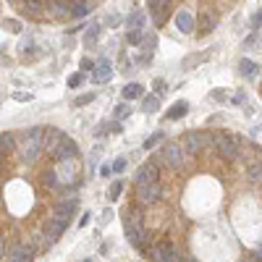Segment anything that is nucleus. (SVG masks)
<instances>
[{
    "mask_svg": "<svg viewBox=\"0 0 262 262\" xmlns=\"http://www.w3.org/2000/svg\"><path fill=\"white\" fill-rule=\"evenodd\" d=\"M189 152L184 150L181 144H176V142H168V144H163L160 150L155 152V157L152 160L160 165V168H168V170H181V168H186V157Z\"/></svg>",
    "mask_w": 262,
    "mask_h": 262,
    "instance_id": "1",
    "label": "nucleus"
},
{
    "mask_svg": "<svg viewBox=\"0 0 262 262\" xmlns=\"http://www.w3.org/2000/svg\"><path fill=\"white\" fill-rule=\"evenodd\" d=\"M19 152H21V160L24 163H37V157L42 155V129L40 126L24 131Z\"/></svg>",
    "mask_w": 262,
    "mask_h": 262,
    "instance_id": "2",
    "label": "nucleus"
},
{
    "mask_svg": "<svg viewBox=\"0 0 262 262\" xmlns=\"http://www.w3.org/2000/svg\"><path fill=\"white\" fill-rule=\"evenodd\" d=\"M134 199L139 207H150L163 199V186L160 181H152V184H134Z\"/></svg>",
    "mask_w": 262,
    "mask_h": 262,
    "instance_id": "3",
    "label": "nucleus"
},
{
    "mask_svg": "<svg viewBox=\"0 0 262 262\" xmlns=\"http://www.w3.org/2000/svg\"><path fill=\"white\" fill-rule=\"evenodd\" d=\"M55 178H58V184L61 186H76V181H79V163H76V157H71V160H58V168L53 170Z\"/></svg>",
    "mask_w": 262,
    "mask_h": 262,
    "instance_id": "4",
    "label": "nucleus"
},
{
    "mask_svg": "<svg viewBox=\"0 0 262 262\" xmlns=\"http://www.w3.org/2000/svg\"><path fill=\"white\" fill-rule=\"evenodd\" d=\"M147 254H150L152 262H181V257L176 254V246L163 238V241H155L150 249H147Z\"/></svg>",
    "mask_w": 262,
    "mask_h": 262,
    "instance_id": "5",
    "label": "nucleus"
},
{
    "mask_svg": "<svg viewBox=\"0 0 262 262\" xmlns=\"http://www.w3.org/2000/svg\"><path fill=\"white\" fill-rule=\"evenodd\" d=\"M181 147L186 152H202L204 147H212V136L204 131H186L184 139H181Z\"/></svg>",
    "mask_w": 262,
    "mask_h": 262,
    "instance_id": "6",
    "label": "nucleus"
},
{
    "mask_svg": "<svg viewBox=\"0 0 262 262\" xmlns=\"http://www.w3.org/2000/svg\"><path fill=\"white\" fill-rule=\"evenodd\" d=\"M212 147L225 157V160H233V157H238V139H236V136L215 134V136H212Z\"/></svg>",
    "mask_w": 262,
    "mask_h": 262,
    "instance_id": "7",
    "label": "nucleus"
},
{
    "mask_svg": "<svg viewBox=\"0 0 262 262\" xmlns=\"http://www.w3.org/2000/svg\"><path fill=\"white\" fill-rule=\"evenodd\" d=\"M152 181H160V165L150 157L147 163L139 165V170L134 176V184H152Z\"/></svg>",
    "mask_w": 262,
    "mask_h": 262,
    "instance_id": "8",
    "label": "nucleus"
},
{
    "mask_svg": "<svg viewBox=\"0 0 262 262\" xmlns=\"http://www.w3.org/2000/svg\"><path fill=\"white\" fill-rule=\"evenodd\" d=\"M63 136H66V134H63L61 129H55V126H45V129H42V152L48 150V152L53 155V152H55V147L61 144Z\"/></svg>",
    "mask_w": 262,
    "mask_h": 262,
    "instance_id": "9",
    "label": "nucleus"
},
{
    "mask_svg": "<svg viewBox=\"0 0 262 262\" xmlns=\"http://www.w3.org/2000/svg\"><path fill=\"white\" fill-rule=\"evenodd\" d=\"M76 155H79V147H76L74 139H68V136H63L61 144L55 147V152H53L55 160H71V157H76Z\"/></svg>",
    "mask_w": 262,
    "mask_h": 262,
    "instance_id": "10",
    "label": "nucleus"
},
{
    "mask_svg": "<svg viewBox=\"0 0 262 262\" xmlns=\"http://www.w3.org/2000/svg\"><path fill=\"white\" fill-rule=\"evenodd\" d=\"M76 207H79V202L76 199H63V202H58L53 207V218H58V220H71V215L76 212Z\"/></svg>",
    "mask_w": 262,
    "mask_h": 262,
    "instance_id": "11",
    "label": "nucleus"
},
{
    "mask_svg": "<svg viewBox=\"0 0 262 262\" xmlns=\"http://www.w3.org/2000/svg\"><path fill=\"white\" fill-rule=\"evenodd\" d=\"M34 259V249L29 244H16L8 254V262H32Z\"/></svg>",
    "mask_w": 262,
    "mask_h": 262,
    "instance_id": "12",
    "label": "nucleus"
},
{
    "mask_svg": "<svg viewBox=\"0 0 262 262\" xmlns=\"http://www.w3.org/2000/svg\"><path fill=\"white\" fill-rule=\"evenodd\" d=\"M113 76V66H110V61H105V58H102V61H97L95 63V68H92V79H95V82H108V79Z\"/></svg>",
    "mask_w": 262,
    "mask_h": 262,
    "instance_id": "13",
    "label": "nucleus"
},
{
    "mask_svg": "<svg viewBox=\"0 0 262 262\" xmlns=\"http://www.w3.org/2000/svg\"><path fill=\"white\" fill-rule=\"evenodd\" d=\"M66 228H68V223H66V220L50 218V220H48V241H50V244H53V241H58V238L66 233Z\"/></svg>",
    "mask_w": 262,
    "mask_h": 262,
    "instance_id": "14",
    "label": "nucleus"
},
{
    "mask_svg": "<svg viewBox=\"0 0 262 262\" xmlns=\"http://www.w3.org/2000/svg\"><path fill=\"white\" fill-rule=\"evenodd\" d=\"M176 27H178L181 34L194 32V16H191L189 11H178V14H176Z\"/></svg>",
    "mask_w": 262,
    "mask_h": 262,
    "instance_id": "15",
    "label": "nucleus"
},
{
    "mask_svg": "<svg viewBox=\"0 0 262 262\" xmlns=\"http://www.w3.org/2000/svg\"><path fill=\"white\" fill-rule=\"evenodd\" d=\"M126 24H129V29H131V32H142V29H144V24H147L144 11H131L129 19H126Z\"/></svg>",
    "mask_w": 262,
    "mask_h": 262,
    "instance_id": "16",
    "label": "nucleus"
},
{
    "mask_svg": "<svg viewBox=\"0 0 262 262\" xmlns=\"http://www.w3.org/2000/svg\"><path fill=\"white\" fill-rule=\"evenodd\" d=\"M186 113H189V102H186V100H178L176 105L165 113V118H168V121H178V118H184Z\"/></svg>",
    "mask_w": 262,
    "mask_h": 262,
    "instance_id": "17",
    "label": "nucleus"
},
{
    "mask_svg": "<svg viewBox=\"0 0 262 262\" xmlns=\"http://www.w3.org/2000/svg\"><path fill=\"white\" fill-rule=\"evenodd\" d=\"M142 97H144V87L142 84L131 82V84L123 87V100H142Z\"/></svg>",
    "mask_w": 262,
    "mask_h": 262,
    "instance_id": "18",
    "label": "nucleus"
},
{
    "mask_svg": "<svg viewBox=\"0 0 262 262\" xmlns=\"http://www.w3.org/2000/svg\"><path fill=\"white\" fill-rule=\"evenodd\" d=\"M142 110L150 113V116L157 113V110H160V97H157V95H144L142 97Z\"/></svg>",
    "mask_w": 262,
    "mask_h": 262,
    "instance_id": "19",
    "label": "nucleus"
},
{
    "mask_svg": "<svg viewBox=\"0 0 262 262\" xmlns=\"http://www.w3.org/2000/svg\"><path fill=\"white\" fill-rule=\"evenodd\" d=\"M257 63L254 61H249V58H241V61H238V74H241L244 79H252L254 74H257Z\"/></svg>",
    "mask_w": 262,
    "mask_h": 262,
    "instance_id": "20",
    "label": "nucleus"
},
{
    "mask_svg": "<svg viewBox=\"0 0 262 262\" xmlns=\"http://www.w3.org/2000/svg\"><path fill=\"white\" fill-rule=\"evenodd\" d=\"M89 11H92V3H89V0H76V3L71 6V16L82 19V16L89 14Z\"/></svg>",
    "mask_w": 262,
    "mask_h": 262,
    "instance_id": "21",
    "label": "nucleus"
},
{
    "mask_svg": "<svg viewBox=\"0 0 262 262\" xmlns=\"http://www.w3.org/2000/svg\"><path fill=\"white\" fill-rule=\"evenodd\" d=\"M100 32H102V27H100V24H95L92 29H87V34H84V45H87V48H92V45H97V40H100Z\"/></svg>",
    "mask_w": 262,
    "mask_h": 262,
    "instance_id": "22",
    "label": "nucleus"
},
{
    "mask_svg": "<svg viewBox=\"0 0 262 262\" xmlns=\"http://www.w3.org/2000/svg\"><path fill=\"white\" fill-rule=\"evenodd\" d=\"M53 16H71V3H66V0H58V3L53 6Z\"/></svg>",
    "mask_w": 262,
    "mask_h": 262,
    "instance_id": "23",
    "label": "nucleus"
},
{
    "mask_svg": "<svg viewBox=\"0 0 262 262\" xmlns=\"http://www.w3.org/2000/svg\"><path fill=\"white\" fill-rule=\"evenodd\" d=\"M129 116H131V108L126 105V102H121V105H116V110H113V118H116V121H123Z\"/></svg>",
    "mask_w": 262,
    "mask_h": 262,
    "instance_id": "24",
    "label": "nucleus"
},
{
    "mask_svg": "<svg viewBox=\"0 0 262 262\" xmlns=\"http://www.w3.org/2000/svg\"><path fill=\"white\" fill-rule=\"evenodd\" d=\"M121 191H123V181H113L110 189H108V199H110V202H116V199L121 197Z\"/></svg>",
    "mask_w": 262,
    "mask_h": 262,
    "instance_id": "25",
    "label": "nucleus"
},
{
    "mask_svg": "<svg viewBox=\"0 0 262 262\" xmlns=\"http://www.w3.org/2000/svg\"><path fill=\"white\" fill-rule=\"evenodd\" d=\"M14 144H16V139L11 134H0V152H8Z\"/></svg>",
    "mask_w": 262,
    "mask_h": 262,
    "instance_id": "26",
    "label": "nucleus"
},
{
    "mask_svg": "<svg viewBox=\"0 0 262 262\" xmlns=\"http://www.w3.org/2000/svg\"><path fill=\"white\" fill-rule=\"evenodd\" d=\"M163 139H165V134H163V131H155V134L150 136V139L144 142V150H152V147H155V144H160Z\"/></svg>",
    "mask_w": 262,
    "mask_h": 262,
    "instance_id": "27",
    "label": "nucleus"
},
{
    "mask_svg": "<svg viewBox=\"0 0 262 262\" xmlns=\"http://www.w3.org/2000/svg\"><path fill=\"white\" fill-rule=\"evenodd\" d=\"M24 11H27L29 16H40V14H42V11H40V0H27V3H24Z\"/></svg>",
    "mask_w": 262,
    "mask_h": 262,
    "instance_id": "28",
    "label": "nucleus"
},
{
    "mask_svg": "<svg viewBox=\"0 0 262 262\" xmlns=\"http://www.w3.org/2000/svg\"><path fill=\"white\" fill-rule=\"evenodd\" d=\"M212 24H215V19H212L210 14H204V16H202V29H199V32H202V34L212 32Z\"/></svg>",
    "mask_w": 262,
    "mask_h": 262,
    "instance_id": "29",
    "label": "nucleus"
},
{
    "mask_svg": "<svg viewBox=\"0 0 262 262\" xmlns=\"http://www.w3.org/2000/svg\"><path fill=\"white\" fill-rule=\"evenodd\" d=\"M92 100H95V92H89V95H79V97L74 100V105H76V108H82V105H89Z\"/></svg>",
    "mask_w": 262,
    "mask_h": 262,
    "instance_id": "30",
    "label": "nucleus"
},
{
    "mask_svg": "<svg viewBox=\"0 0 262 262\" xmlns=\"http://www.w3.org/2000/svg\"><path fill=\"white\" fill-rule=\"evenodd\" d=\"M126 42H129V45H134V48H136V45H142V32H131V29H129Z\"/></svg>",
    "mask_w": 262,
    "mask_h": 262,
    "instance_id": "31",
    "label": "nucleus"
},
{
    "mask_svg": "<svg viewBox=\"0 0 262 262\" xmlns=\"http://www.w3.org/2000/svg\"><path fill=\"white\" fill-rule=\"evenodd\" d=\"M147 3H150V8L155 11L157 16H160V11H163V8L168 6V0H147Z\"/></svg>",
    "mask_w": 262,
    "mask_h": 262,
    "instance_id": "32",
    "label": "nucleus"
},
{
    "mask_svg": "<svg viewBox=\"0 0 262 262\" xmlns=\"http://www.w3.org/2000/svg\"><path fill=\"white\" fill-rule=\"evenodd\" d=\"M126 170V157H118L116 163H113V176H118V173H123Z\"/></svg>",
    "mask_w": 262,
    "mask_h": 262,
    "instance_id": "33",
    "label": "nucleus"
},
{
    "mask_svg": "<svg viewBox=\"0 0 262 262\" xmlns=\"http://www.w3.org/2000/svg\"><path fill=\"white\" fill-rule=\"evenodd\" d=\"M3 27H6L8 32H14V34H19V32H21V24H19L16 19H8V21H3Z\"/></svg>",
    "mask_w": 262,
    "mask_h": 262,
    "instance_id": "34",
    "label": "nucleus"
},
{
    "mask_svg": "<svg viewBox=\"0 0 262 262\" xmlns=\"http://www.w3.org/2000/svg\"><path fill=\"white\" fill-rule=\"evenodd\" d=\"M82 82H84V74H74V76H68V87H71V89L82 87Z\"/></svg>",
    "mask_w": 262,
    "mask_h": 262,
    "instance_id": "35",
    "label": "nucleus"
},
{
    "mask_svg": "<svg viewBox=\"0 0 262 262\" xmlns=\"http://www.w3.org/2000/svg\"><path fill=\"white\" fill-rule=\"evenodd\" d=\"M152 87H155V95H157V97H163V95H165V82H163V79H155Z\"/></svg>",
    "mask_w": 262,
    "mask_h": 262,
    "instance_id": "36",
    "label": "nucleus"
},
{
    "mask_svg": "<svg viewBox=\"0 0 262 262\" xmlns=\"http://www.w3.org/2000/svg\"><path fill=\"white\" fill-rule=\"evenodd\" d=\"M100 176H105V178H110V176H113V165H110V163H105V165H102V168H100Z\"/></svg>",
    "mask_w": 262,
    "mask_h": 262,
    "instance_id": "37",
    "label": "nucleus"
},
{
    "mask_svg": "<svg viewBox=\"0 0 262 262\" xmlns=\"http://www.w3.org/2000/svg\"><path fill=\"white\" fill-rule=\"evenodd\" d=\"M14 100H19V102H29L32 95H29V92H27V95H24V92H14Z\"/></svg>",
    "mask_w": 262,
    "mask_h": 262,
    "instance_id": "38",
    "label": "nucleus"
},
{
    "mask_svg": "<svg viewBox=\"0 0 262 262\" xmlns=\"http://www.w3.org/2000/svg\"><path fill=\"white\" fill-rule=\"evenodd\" d=\"M108 24H110V27L121 24V16H118V14H110V16H108Z\"/></svg>",
    "mask_w": 262,
    "mask_h": 262,
    "instance_id": "39",
    "label": "nucleus"
},
{
    "mask_svg": "<svg viewBox=\"0 0 262 262\" xmlns=\"http://www.w3.org/2000/svg\"><path fill=\"white\" fill-rule=\"evenodd\" d=\"M108 129H110V134H121V123L113 121V123H108Z\"/></svg>",
    "mask_w": 262,
    "mask_h": 262,
    "instance_id": "40",
    "label": "nucleus"
},
{
    "mask_svg": "<svg viewBox=\"0 0 262 262\" xmlns=\"http://www.w3.org/2000/svg\"><path fill=\"white\" fill-rule=\"evenodd\" d=\"M210 100H218V102H225V95H223V92H218V89H215V92H210Z\"/></svg>",
    "mask_w": 262,
    "mask_h": 262,
    "instance_id": "41",
    "label": "nucleus"
},
{
    "mask_svg": "<svg viewBox=\"0 0 262 262\" xmlns=\"http://www.w3.org/2000/svg\"><path fill=\"white\" fill-rule=\"evenodd\" d=\"M92 68H95V63L89 61V58H84V61H82V71H92Z\"/></svg>",
    "mask_w": 262,
    "mask_h": 262,
    "instance_id": "42",
    "label": "nucleus"
},
{
    "mask_svg": "<svg viewBox=\"0 0 262 262\" xmlns=\"http://www.w3.org/2000/svg\"><path fill=\"white\" fill-rule=\"evenodd\" d=\"M259 24H262V11H259L257 16H252V27H254V29H259Z\"/></svg>",
    "mask_w": 262,
    "mask_h": 262,
    "instance_id": "43",
    "label": "nucleus"
},
{
    "mask_svg": "<svg viewBox=\"0 0 262 262\" xmlns=\"http://www.w3.org/2000/svg\"><path fill=\"white\" fill-rule=\"evenodd\" d=\"M110 218H113V210H110V207H108V210H105V212H102V223H108V220H110Z\"/></svg>",
    "mask_w": 262,
    "mask_h": 262,
    "instance_id": "44",
    "label": "nucleus"
},
{
    "mask_svg": "<svg viewBox=\"0 0 262 262\" xmlns=\"http://www.w3.org/2000/svg\"><path fill=\"white\" fill-rule=\"evenodd\" d=\"M184 262H197V259H191V257H186V259H184Z\"/></svg>",
    "mask_w": 262,
    "mask_h": 262,
    "instance_id": "45",
    "label": "nucleus"
},
{
    "mask_svg": "<svg viewBox=\"0 0 262 262\" xmlns=\"http://www.w3.org/2000/svg\"><path fill=\"white\" fill-rule=\"evenodd\" d=\"M0 155H3V152H0Z\"/></svg>",
    "mask_w": 262,
    "mask_h": 262,
    "instance_id": "46",
    "label": "nucleus"
}]
</instances>
